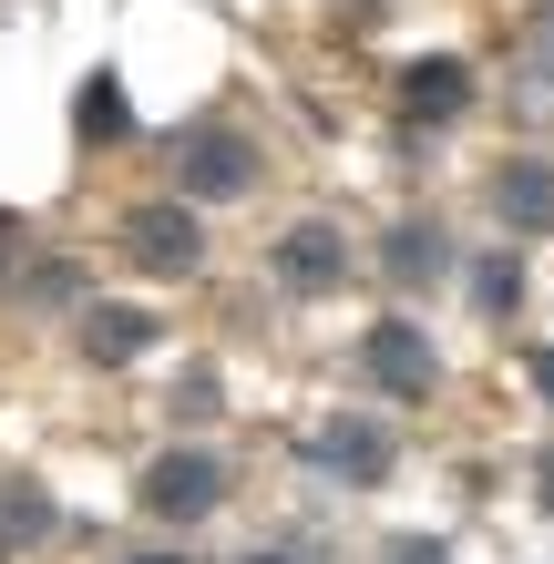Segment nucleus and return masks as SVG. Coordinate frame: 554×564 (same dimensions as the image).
I'll return each instance as SVG.
<instances>
[{
    "instance_id": "1",
    "label": "nucleus",
    "mask_w": 554,
    "mask_h": 564,
    "mask_svg": "<svg viewBox=\"0 0 554 564\" xmlns=\"http://www.w3.org/2000/svg\"><path fill=\"white\" fill-rule=\"evenodd\" d=\"M185 206H237V195H257V144L237 134V123H185V134L165 144Z\"/></svg>"
},
{
    "instance_id": "2",
    "label": "nucleus",
    "mask_w": 554,
    "mask_h": 564,
    "mask_svg": "<svg viewBox=\"0 0 554 564\" xmlns=\"http://www.w3.org/2000/svg\"><path fill=\"white\" fill-rule=\"evenodd\" d=\"M226 503V462L216 452H154L144 462V513L154 523H206Z\"/></svg>"
},
{
    "instance_id": "3",
    "label": "nucleus",
    "mask_w": 554,
    "mask_h": 564,
    "mask_svg": "<svg viewBox=\"0 0 554 564\" xmlns=\"http://www.w3.org/2000/svg\"><path fill=\"white\" fill-rule=\"evenodd\" d=\"M278 278L298 297H329L349 278V237H339V226H287V237H278Z\"/></svg>"
},
{
    "instance_id": "4",
    "label": "nucleus",
    "mask_w": 554,
    "mask_h": 564,
    "mask_svg": "<svg viewBox=\"0 0 554 564\" xmlns=\"http://www.w3.org/2000/svg\"><path fill=\"white\" fill-rule=\"evenodd\" d=\"M123 247H134L154 278H185L195 257H206V237H195V206H144L134 226H123Z\"/></svg>"
},
{
    "instance_id": "5",
    "label": "nucleus",
    "mask_w": 554,
    "mask_h": 564,
    "mask_svg": "<svg viewBox=\"0 0 554 564\" xmlns=\"http://www.w3.org/2000/svg\"><path fill=\"white\" fill-rule=\"evenodd\" d=\"M360 349H370V380H380V390H401V401H421V390L442 380V370H432V339H421V328H401V318H380Z\"/></svg>"
},
{
    "instance_id": "6",
    "label": "nucleus",
    "mask_w": 554,
    "mask_h": 564,
    "mask_svg": "<svg viewBox=\"0 0 554 564\" xmlns=\"http://www.w3.org/2000/svg\"><path fill=\"white\" fill-rule=\"evenodd\" d=\"M308 462H318V473H339V482H380L390 473V442H380L370 421H318L308 431Z\"/></svg>"
},
{
    "instance_id": "7",
    "label": "nucleus",
    "mask_w": 554,
    "mask_h": 564,
    "mask_svg": "<svg viewBox=\"0 0 554 564\" xmlns=\"http://www.w3.org/2000/svg\"><path fill=\"white\" fill-rule=\"evenodd\" d=\"M493 216L503 226H524V237H544V226H554V164H503V175H493Z\"/></svg>"
},
{
    "instance_id": "8",
    "label": "nucleus",
    "mask_w": 554,
    "mask_h": 564,
    "mask_svg": "<svg viewBox=\"0 0 554 564\" xmlns=\"http://www.w3.org/2000/svg\"><path fill=\"white\" fill-rule=\"evenodd\" d=\"M401 104H411V123H452V113L472 104V73H463V62H411Z\"/></svg>"
},
{
    "instance_id": "9",
    "label": "nucleus",
    "mask_w": 554,
    "mask_h": 564,
    "mask_svg": "<svg viewBox=\"0 0 554 564\" xmlns=\"http://www.w3.org/2000/svg\"><path fill=\"white\" fill-rule=\"evenodd\" d=\"M134 349H154V318H144V308H93V318H83V359L123 370Z\"/></svg>"
},
{
    "instance_id": "10",
    "label": "nucleus",
    "mask_w": 554,
    "mask_h": 564,
    "mask_svg": "<svg viewBox=\"0 0 554 564\" xmlns=\"http://www.w3.org/2000/svg\"><path fill=\"white\" fill-rule=\"evenodd\" d=\"M380 257H390V278H442V226H421V216H411V226H390V247H380Z\"/></svg>"
},
{
    "instance_id": "11",
    "label": "nucleus",
    "mask_w": 554,
    "mask_h": 564,
    "mask_svg": "<svg viewBox=\"0 0 554 564\" xmlns=\"http://www.w3.org/2000/svg\"><path fill=\"white\" fill-rule=\"evenodd\" d=\"M113 134H123V83L93 73V83H83V144H113Z\"/></svg>"
},
{
    "instance_id": "12",
    "label": "nucleus",
    "mask_w": 554,
    "mask_h": 564,
    "mask_svg": "<svg viewBox=\"0 0 554 564\" xmlns=\"http://www.w3.org/2000/svg\"><path fill=\"white\" fill-rule=\"evenodd\" d=\"M513 288H524V278H513V257H482V278H472V297H482V308H513Z\"/></svg>"
},
{
    "instance_id": "13",
    "label": "nucleus",
    "mask_w": 554,
    "mask_h": 564,
    "mask_svg": "<svg viewBox=\"0 0 554 564\" xmlns=\"http://www.w3.org/2000/svg\"><path fill=\"white\" fill-rule=\"evenodd\" d=\"M390 564H442V544H390Z\"/></svg>"
},
{
    "instance_id": "14",
    "label": "nucleus",
    "mask_w": 554,
    "mask_h": 564,
    "mask_svg": "<svg viewBox=\"0 0 554 564\" xmlns=\"http://www.w3.org/2000/svg\"><path fill=\"white\" fill-rule=\"evenodd\" d=\"M534 380H544V401H554V349H544V359H534Z\"/></svg>"
}]
</instances>
